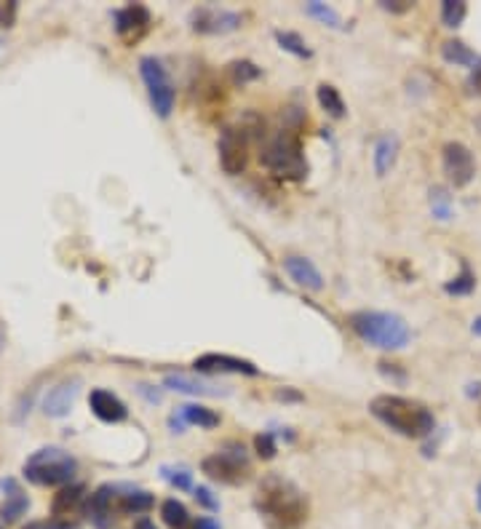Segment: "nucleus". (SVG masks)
<instances>
[{
    "mask_svg": "<svg viewBox=\"0 0 481 529\" xmlns=\"http://www.w3.org/2000/svg\"><path fill=\"white\" fill-rule=\"evenodd\" d=\"M0 529H3V527H0Z\"/></svg>",
    "mask_w": 481,
    "mask_h": 529,
    "instance_id": "43",
    "label": "nucleus"
},
{
    "mask_svg": "<svg viewBox=\"0 0 481 529\" xmlns=\"http://www.w3.org/2000/svg\"><path fill=\"white\" fill-rule=\"evenodd\" d=\"M305 14H310L313 19H318V22H324V24H329V27H340V14L332 8V5H326V3H321V0H310V3H305Z\"/></svg>",
    "mask_w": 481,
    "mask_h": 529,
    "instance_id": "27",
    "label": "nucleus"
},
{
    "mask_svg": "<svg viewBox=\"0 0 481 529\" xmlns=\"http://www.w3.org/2000/svg\"><path fill=\"white\" fill-rule=\"evenodd\" d=\"M89 407H91V411H94L102 422H123V420L128 417L126 404L120 401L116 393H110V391H105V388L91 391Z\"/></svg>",
    "mask_w": 481,
    "mask_h": 529,
    "instance_id": "16",
    "label": "nucleus"
},
{
    "mask_svg": "<svg viewBox=\"0 0 481 529\" xmlns=\"http://www.w3.org/2000/svg\"><path fill=\"white\" fill-rule=\"evenodd\" d=\"M474 289H476V276H474V270H471L468 262H463L460 276H455L452 281L444 284V292L455 294V297H466V294H471Z\"/></svg>",
    "mask_w": 481,
    "mask_h": 529,
    "instance_id": "25",
    "label": "nucleus"
},
{
    "mask_svg": "<svg viewBox=\"0 0 481 529\" xmlns=\"http://www.w3.org/2000/svg\"><path fill=\"white\" fill-rule=\"evenodd\" d=\"M441 164H444V175L455 187H466L476 176L474 153L463 142H447L441 153Z\"/></svg>",
    "mask_w": 481,
    "mask_h": 529,
    "instance_id": "9",
    "label": "nucleus"
},
{
    "mask_svg": "<svg viewBox=\"0 0 481 529\" xmlns=\"http://www.w3.org/2000/svg\"><path fill=\"white\" fill-rule=\"evenodd\" d=\"M430 212H433L436 220H449L452 217V198L447 195L444 187L430 190Z\"/></svg>",
    "mask_w": 481,
    "mask_h": 529,
    "instance_id": "30",
    "label": "nucleus"
},
{
    "mask_svg": "<svg viewBox=\"0 0 481 529\" xmlns=\"http://www.w3.org/2000/svg\"><path fill=\"white\" fill-rule=\"evenodd\" d=\"M24 529H52V527H49V522H30Z\"/></svg>",
    "mask_w": 481,
    "mask_h": 529,
    "instance_id": "40",
    "label": "nucleus"
},
{
    "mask_svg": "<svg viewBox=\"0 0 481 529\" xmlns=\"http://www.w3.org/2000/svg\"><path fill=\"white\" fill-rule=\"evenodd\" d=\"M254 508L268 529H297L307 519V500L300 489L281 476H268L254 497Z\"/></svg>",
    "mask_w": 481,
    "mask_h": 529,
    "instance_id": "1",
    "label": "nucleus"
},
{
    "mask_svg": "<svg viewBox=\"0 0 481 529\" xmlns=\"http://www.w3.org/2000/svg\"><path fill=\"white\" fill-rule=\"evenodd\" d=\"M134 529H156V524H153L150 519H139V522L134 524Z\"/></svg>",
    "mask_w": 481,
    "mask_h": 529,
    "instance_id": "39",
    "label": "nucleus"
},
{
    "mask_svg": "<svg viewBox=\"0 0 481 529\" xmlns=\"http://www.w3.org/2000/svg\"><path fill=\"white\" fill-rule=\"evenodd\" d=\"M78 385H80V380H67L57 388H52L46 401H43V411L49 417H67L72 404H75V399H78V391H80Z\"/></svg>",
    "mask_w": 481,
    "mask_h": 529,
    "instance_id": "17",
    "label": "nucleus"
},
{
    "mask_svg": "<svg viewBox=\"0 0 481 529\" xmlns=\"http://www.w3.org/2000/svg\"><path fill=\"white\" fill-rule=\"evenodd\" d=\"M231 75H233L236 83H246V80L259 78V70H257L251 61H233V64H231Z\"/></svg>",
    "mask_w": 481,
    "mask_h": 529,
    "instance_id": "32",
    "label": "nucleus"
},
{
    "mask_svg": "<svg viewBox=\"0 0 481 529\" xmlns=\"http://www.w3.org/2000/svg\"><path fill=\"white\" fill-rule=\"evenodd\" d=\"M153 505H156V500H153L150 492H128V495H120V511L128 514V516L147 514Z\"/></svg>",
    "mask_w": 481,
    "mask_h": 529,
    "instance_id": "23",
    "label": "nucleus"
},
{
    "mask_svg": "<svg viewBox=\"0 0 481 529\" xmlns=\"http://www.w3.org/2000/svg\"><path fill=\"white\" fill-rule=\"evenodd\" d=\"M276 41H278V46H281L284 52H289V54H295V57L300 59L313 57V52L305 46V41H302L297 33H276Z\"/></svg>",
    "mask_w": 481,
    "mask_h": 529,
    "instance_id": "29",
    "label": "nucleus"
},
{
    "mask_svg": "<svg viewBox=\"0 0 481 529\" xmlns=\"http://www.w3.org/2000/svg\"><path fill=\"white\" fill-rule=\"evenodd\" d=\"M318 105L329 113L332 118H343L345 116V102H343V97H340V91L335 89V86H329V83H321L318 86Z\"/></svg>",
    "mask_w": 481,
    "mask_h": 529,
    "instance_id": "24",
    "label": "nucleus"
},
{
    "mask_svg": "<svg viewBox=\"0 0 481 529\" xmlns=\"http://www.w3.org/2000/svg\"><path fill=\"white\" fill-rule=\"evenodd\" d=\"M372 414L404 439H425L436 428V417L420 401L404 396H377L369 404Z\"/></svg>",
    "mask_w": 481,
    "mask_h": 529,
    "instance_id": "2",
    "label": "nucleus"
},
{
    "mask_svg": "<svg viewBox=\"0 0 481 529\" xmlns=\"http://www.w3.org/2000/svg\"><path fill=\"white\" fill-rule=\"evenodd\" d=\"M164 385L169 391H177V393H184V396H228L231 391L212 383V380H201V377H193V374H166L164 377Z\"/></svg>",
    "mask_w": 481,
    "mask_h": 529,
    "instance_id": "14",
    "label": "nucleus"
},
{
    "mask_svg": "<svg viewBox=\"0 0 481 529\" xmlns=\"http://www.w3.org/2000/svg\"><path fill=\"white\" fill-rule=\"evenodd\" d=\"M193 529H222L212 516H198L195 522H193Z\"/></svg>",
    "mask_w": 481,
    "mask_h": 529,
    "instance_id": "38",
    "label": "nucleus"
},
{
    "mask_svg": "<svg viewBox=\"0 0 481 529\" xmlns=\"http://www.w3.org/2000/svg\"><path fill=\"white\" fill-rule=\"evenodd\" d=\"M161 473H164V478H166L172 486H177V489H193V476H190V470L169 468V466H164Z\"/></svg>",
    "mask_w": 481,
    "mask_h": 529,
    "instance_id": "31",
    "label": "nucleus"
},
{
    "mask_svg": "<svg viewBox=\"0 0 481 529\" xmlns=\"http://www.w3.org/2000/svg\"><path fill=\"white\" fill-rule=\"evenodd\" d=\"M201 468L209 478H214L220 484H243L249 478V455L240 444L228 441L220 452L209 455L201 463Z\"/></svg>",
    "mask_w": 481,
    "mask_h": 529,
    "instance_id": "6",
    "label": "nucleus"
},
{
    "mask_svg": "<svg viewBox=\"0 0 481 529\" xmlns=\"http://www.w3.org/2000/svg\"><path fill=\"white\" fill-rule=\"evenodd\" d=\"M351 326L363 343L380 351H401L412 340L410 324L401 316L385 310H359L351 316Z\"/></svg>",
    "mask_w": 481,
    "mask_h": 529,
    "instance_id": "3",
    "label": "nucleus"
},
{
    "mask_svg": "<svg viewBox=\"0 0 481 529\" xmlns=\"http://www.w3.org/2000/svg\"><path fill=\"white\" fill-rule=\"evenodd\" d=\"M83 511H86V516L94 522V527L110 529L113 519H116V511H120L118 486H113V484L99 486L94 495H89V503H86Z\"/></svg>",
    "mask_w": 481,
    "mask_h": 529,
    "instance_id": "10",
    "label": "nucleus"
},
{
    "mask_svg": "<svg viewBox=\"0 0 481 529\" xmlns=\"http://www.w3.org/2000/svg\"><path fill=\"white\" fill-rule=\"evenodd\" d=\"M0 486L8 489V495H5V500H3V505H0V519H3L5 524H14V522H19V519L27 514L30 500H27V495L19 489V484H16L14 478H5Z\"/></svg>",
    "mask_w": 481,
    "mask_h": 529,
    "instance_id": "18",
    "label": "nucleus"
},
{
    "mask_svg": "<svg viewBox=\"0 0 481 529\" xmlns=\"http://www.w3.org/2000/svg\"><path fill=\"white\" fill-rule=\"evenodd\" d=\"M177 417H180L182 422H187V425H198V428H217V425H220V414H217V411L206 410V407H201V404H187V407H180Z\"/></svg>",
    "mask_w": 481,
    "mask_h": 529,
    "instance_id": "21",
    "label": "nucleus"
},
{
    "mask_svg": "<svg viewBox=\"0 0 481 529\" xmlns=\"http://www.w3.org/2000/svg\"><path fill=\"white\" fill-rule=\"evenodd\" d=\"M193 492H195V500H198L203 508H209V511H217V508H220V500L212 497V492H209L206 486H195Z\"/></svg>",
    "mask_w": 481,
    "mask_h": 529,
    "instance_id": "35",
    "label": "nucleus"
},
{
    "mask_svg": "<svg viewBox=\"0 0 481 529\" xmlns=\"http://www.w3.org/2000/svg\"><path fill=\"white\" fill-rule=\"evenodd\" d=\"M471 332H474V335H479V337H481V316H479V318H476V321H474V326H471Z\"/></svg>",
    "mask_w": 481,
    "mask_h": 529,
    "instance_id": "41",
    "label": "nucleus"
},
{
    "mask_svg": "<svg viewBox=\"0 0 481 529\" xmlns=\"http://www.w3.org/2000/svg\"><path fill=\"white\" fill-rule=\"evenodd\" d=\"M441 57L447 59L449 64H457V67H474L479 61V57L463 41H447L441 46Z\"/></svg>",
    "mask_w": 481,
    "mask_h": 529,
    "instance_id": "22",
    "label": "nucleus"
},
{
    "mask_svg": "<svg viewBox=\"0 0 481 529\" xmlns=\"http://www.w3.org/2000/svg\"><path fill=\"white\" fill-rule=\"evenodd\" d=\"M239 27L240 14H236V11L203 8V11H195V16H193V30L203 33V35H222V33H233Z\"/></svg>",
    "mask_w": 481,
    "mask_h": 529,
    "instance_id": "13",
    "label": "nucleus"
},
{
    "mask_svg": "<svg viewBox=\"0 0 481 529\" xmlns=\"http://www.w3.org/2000/svg\"><path fill=\"white\" fill-rule=\"evenodd\" d=\"M468 89H471V94H476L481 97V59L471 67V75H468Z\"/></svg>",
    "mask_w": 481,
    "mask_h": 529,
    "instance_id": "36",
    "label": "nucleus"
},
{
    "mask_svg": "<svg viewBox=\"0 0 481 529\" xmlns=\"http://www.w3.org/2000/svg\"><path fill=\"white\" fill-rule=\"evenodd\" d=\"M83 500H86V486L83 484H67V486H61L60 495L54 497V505H52L54 519L72 516L83 505Z\"/></svg>",
    "mask_w": 481,
    "mask_h": 529,
    "instance_id": "20",
    "label": "nucleus"
},
{
    "mask_svg": "<svg viewBox=\"0 0 481 529\" xmlns=\"http://www.w3.org/2000/svg\"><path fill=\"white\" fill-rule=\"evenodd\" d=\"M396 158H399V137L396 134H382L377 142H374V175L385 176L393 166H396Z\"/></svg>",
    "mask_w": 481,
    "mask_h": 529,
    "instance_id": "19",
    "label": "nucleus"
},
{
    "mask_svg": "<svg viewBox=\"0 0 481 529\" xmlns=\"http://www.w3.org/2000/svg\"><path fill=\"white\" fill-rule=\"evenodd\" d=\"M380 5H382L385 11H393V14H401V11H410V8H412V3H410V0H396V3L380 0Z\"/></svg>",
    "mask_w": 481,
    "mask_h": 529,
    "instance_id": "37",
    "label": "nucleus"
},
{
    "mask_svg": "<svg viewBox=\"0 0 481 529\" xmlns=\"http://www.w3.org/2000/svg\"><path fill=\"white\" fill-rule=\"evenodd\" d=\"M284 270L302 289H310V292H321L324 289V276L318 273V268L307 257H297V254L287 257L284 260Z\"/></svg>",
    "mask_w": 481,
    "mask_h": 529,
    "instance_id": "15",
    "label": "nucleus"
},
{
    "mask_svg": "<svg viewBox=\"0 0 481 529\" xmlns=\"http://www.w3.org/2000/svg\"><path fill=\"white\" fill-rule=\"evenodd\" d=\"M161 516H164L166 527L172 529L190 527V514H187L184 503H180V500H166V503L161 505Z\"/></svg>",
    "mask_w": 481,
    "mask_h": 529,
    "instance_id": "26",
    "label": "nucleus"
},
{
    "mask_svg": "<svg viewBox=\"0 0 481 529\" xmlns=\"http://www.w3.org/2000/svg\"><path fill=\"white\" fill-rule=\"evenodd\" d=\"M476 505H479V511H481V484H479V492H476Z\"/></svg>",
    "mask_w": 481,
    "mask_h": 529,
    "instance_id": "42",
    "label": "nucleus"
},
{
    "mask_svg": "<svg viewBox=\"0 0 481 529\" xmlns=\"http://www.w3.org/2000/svg\"><path fill=\"white\" fill-rule=\"evenodd\" d=\"M16 8H19V5L11 3V0H8V3H0V27H5V30L14 27V22H16Z\"/></svg>",
    "mask_w": 481,
    "mask_h": 529,
    "instance_id": "34",
    "label": "nucleus"
},
{
    "mask_svg": "<svg viewBox=\"0 0 481 529\" xmlns=\"http://www.w3.org/2000/svg\"><path fill=\"white\" fill-rule=\"evenodd\" d=\"M468 14V5L463 0H444L441 3V22L444 27H460Z\"/></svg>",
    "mask_w": 481,
    "mask_h": 529,
    "instance_id": "28",
    "label": "nucleus"
},
{
    "mask_svg": "<svg viewBox=\"0 0 481 529\" xmlns=\"http://www.w3.org/2000/svg\"><path fill=\"white\" fill-rule=\"evenodd\" d=\"M254 449H257V455L265 458V460L276 458V439H273V433H259V436L254 439Z\"/></svg>",
    "mask_w": 481,
    "mask_h": 529,
    "instance_id": "33",
    "label": "nucleus"
},
{
    "mask_svg": "<svg viewBox=\"0 0 481 529\" xmlns=\"http://www.w3.org/2000/svg\"><path fill=\"white\" fill-rule=\"evenodd\" d=\"M78 473V460L60 447H43L24 463V478L38 486H67Z\"/></svg>",
    "mask_w": 481,
    "mask_h": 529,
    "instance_id": "5",
    "label": "nucleus"
},
{
    "mask_svg": "<svg viewBox=\"0 0 481 529\" xmlns=\"http://www.w3.org/2000/svg\"><path fill=\"white\" fill-rule=\"evenodd\" d=\"M139 72H142V80H145V86H147L153 110L158 113V118L172 116L177 94H174V83H172L166 67L161 64V59L142 57L139 59Z\"/></svg>",
    "mask_w": 481,
    "mask_h": 529,
    "instance_id": "7",
    "label": "nucleus"
},
{
    "mask_svg": "<svg viewBox=\"0 0 481 529\" xmlns=\"http://www.w3.org/2000/svg\"><path fill=\"white\" fill-rule=\"evenodd\" d=\"M195 372H203V374H212V372H236V374H249V377H257L259 369L246 361V358H236V355H225V353H203L193 361Z\"/></svg>",
    "mask_w": 481,
    "mask_h": 529,
    "instance_id": "11",
    "label": "nucleus"
},
{
    "mask_svg": "<svg viewBox=\"0 0 481 529\" xmlns=\"http://www.w3.org/2000/svg\"><path fill=\"white\" fill-rule=\"evenodd\" d=\"M147 27H150V11L139 3H131L116 14V33L126 43L139 41L147 33Z\"/></svg>",
    "mask_w": 481,
    "mask_h": 529,
    "instance_id": "12",
    "label": "nucleus"
},
{
    "mask_svg": "<svg viewBox=\"0 0 481 529\" xmlns=\"http://www.w3.org/2000/svg\"><path fill=\"white\" fill-rule=\"evenodd\" d=\"M217 150H220V166L225 169V175L236 176L246 169V161H249V137H246L243 128L228 126L220 134Z\"/></svg>",
    "mask_w": 481,
    "mask_h": 529,
    "instance_id": "8",
    "label": "nucleus"
},
{
    "mask_svg": "<svg viewBox=\"0 0 481 529\" xmlns=\"http://www.w3.org/2000/svg\"><path fill=\"white\" fill-rule=\"evenodd\" d=\"M259 164L273 172L276 176H284V179H302L307 175V161H305V153H302V142L297 137V131L292 128H284L278 131L259 153Z\"/></svg>",
    "mask_w": 481,
    "mask_h": 529,
    "instance_id": "4",
    "label": "nucleus"
}]
</instances>
